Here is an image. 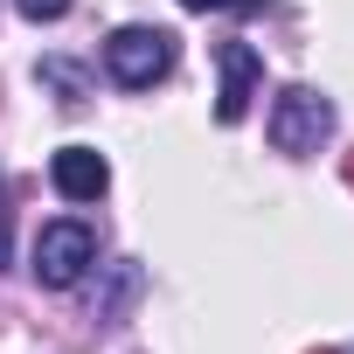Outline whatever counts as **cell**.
<instances>
[{
  "instance_id": "1",
  "label": "cell",
  "mask_w": 354,
  "mask_h": 354,
  "mask_svg": "<svg viewBox=\"0 0 354 354\" xmlns=\"http://www.w3.org/2000/svg\"><path fill=\"white\" fill-rule=\"evenodd\" d=\"M264 132H271V146H278V153L306 160V153H319V146L333 139V97H326V91H313V84H285V91L271 97Z\"/></svg>"
},
{
  "instance_id": "9",
  "label": "cell",
  "mask_w": 354,
  "mask_h": 354,
  "mask_svg": "<svg viewBox=\"0 0 354 354\" xmlns=\"http://www.w3.org/2000/svg\"><path fill=\"white\" fill-rule=\"evenodd\" d=\"M347 181H354V160H347Z\"/></svg>"
},
{
  "instance_id": "10",
  "label": "cell",
  "mask_w": 354,
  "mask_h": 354,
  "mask_svg": "<svg viewBox=\"0 0 354 354\" xmlns=\"http://www.w3.org/2000/svg\"><path fill=\"white\" fill-rule=\"evenodd\" d=\"M347 354H354V347H347Z\"/></svg>"
},
{
  "instance_id": "8",
  "label": "cell",
  "mask_w": 354,
  "mask_h": 354,
  "mask_svg": "<svg viewBox=\"0 0 354 354\" xmlns=\"http://www.w3.org/2000/svg\"><path fill=\"white\" fill-rule=\"evenodd\" d=\"M0 257H8V223H0Z\"/></svg>"
},
{
  "instance_id": "4",
  "label": "cell",
  "mask_w": 354,
  "mask_h": 354,
  "mask_svg": "<svg viewBox=\"0 0 354 354\" xmlns=\"http://www.w3.org/2000/svg\"><path fill=\"white\" fill-rule=\"evenodd\" d=\"M216 70H223L216 118H223V125H243V111H250V97H257V84H264V56H257L250 42H223V49H216Z\"/></svg>"
},
{
  "instance_id": "2",
  "label": "cell",
  "mask_w": 354,
  "mask_h": 354,
  "mask_svg": "<svg viewBox=\"0 0 354 354\" xmlns=\"http://www.w3.org/2000/svg\"><path fill=\"white\" fill-rule=\"evenodd\" d=\"M97 264V230L91 223H77V216H56V223H42V236H35V285H49V292H70L84 271Z\"/></svg>"
},
{
  "instance_id": "5",
  "label": "cell",
  "mask_w": 354,
  "mask_h": 354,
  "mask_svg": "<svg viewBox=\"0 0 354 354\" xmlns=\"http://www.w3.org/2000/svg\"><path fill=\"white\" fill-rule=\"evenodd\" d=\"M49 181H56L63 202H97V195L111 188V167H104L97 146H63V153L49 160Z\"/></svg>"
},
{
  "instance_id": "3",
  "label": "cell",
  "mask_w": 354,
  "mask_h": 354,
  "mask_svg": "<svg viewBox=\"0 0 354 354\" xmlns=\"http://www.w3.org/2000/svg\"><path fill=\"white\" fill-rule=\"evenodd\" d=\"M104 70H111V84H125V91H153V84L174 70V28H146V21L118 28V35L104 42Z\"/></svg>"
},
{
  "instance_id": "7",
  "label": "cell",
  "mask_w": 354,
  "mask_h": 354,
  "mask_svg": "<svg viewBox=\"0 0 354 354\" xmlns=\"http://www.w3.org/2000/svg\"><path fill=\"white\" fill-rule=\"evenodd\" d=\"M15 8H21L28 21H63V15H70V0H15Z\"/></svg>"
},
{
  "instance_id": "6",
  "label": "cell",
  "mask_w": 354,
  "mask_h": 354,
  "mask_svg": "<svg viewBox=\"0 0 354 354\" xmlns=\"http://www.w3.org/2000/svg\"><path fill=\"white\" fill-rule=\"evenodd\" d=\"M188 15H257V8H271V0H181Z\"/></svg>"
}]
</instances>
